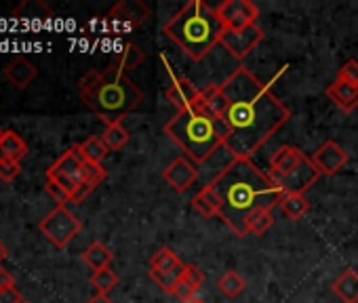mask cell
Returning <instances> with one entry per match:
<instances>
[{"instance_id": "6da1fadb", "label": "cell", "mask_w": 358, "mask_h": 303, "mask_svg": "<svg viewBox=\"0 0 358 303\" xmlns=\"http://www.w3.org/2000/svg\"><path fill=\"white\" fill-rule=\"evenodd\" d=\"M226 95L224 122L228 145L238 158H253L255 152L291 118L289 108L247 68H236L222 84Z\"/></svg>"}, {"instance_id": "7a4b0ae2", "label": "cell", "mask_w": 358, "mask_h": 303, "mask_svg": "<svg viewBox=\"0 0 358 303\" xmlns=\"http://www.w3.org/2000/svg\"><path fill=\"white\" fill-rule=\"evenodd\" d=\"M211 186L222 202L220 219L241 238L249 234V219L259 209H274L282 196L276 182L251 158H238Z\"/></svg>"}, {"instance_id": "3957f363", "label": "cell", "mask_w": 358, "mask_h": 303, "mask_svg": "<svg viewBox=\"0 0 358 303\" xmlns=\"http://www.w3.org/2000/svg\"><path fill=\"white\" fill-rule=\"evenodd\" d=\"M80 99L106 124L122 122L141 101L143 91L114 64L103 70L87 72L78 82Z\"/></svg>"}, {"instance_id": "277c9868", "label": "cell", "mask_w": 358, "mask_h": 303, "mask_svg": "<svg viewBox=\"0 0 358 303\" xmlns=\"http://www.w3.org/2000/svg\"><path fill=\"white\" fill-rule=\"evenodd\" d=\"M162 32L190 59L201 61L220 45L224 26L211 5L192 0L164 24Z\"/></svg>"}, {"instance_id": "5b68a950", "label": "cell", "mask_w": 358, "mask_h": 303, "mask_svg": "<svg viewBox=\"0 0 358 303\" xmlns=\"http://www.w3.org/2000/svg\"><path fill=\"white\" fill-rule=\"evenodd\" d=\"M166 137L182 147L188 158L196 165L205 163L215 149L228 141V126L222 118L213 116L205 108L177 112L164 124Z\"/></svg>"}, {"instance_id": "8992f818", "label": "cell", "mask_w": 358, "mask_h": 303, "mask_svg": "<svg viewBox=\"0 0 358 303\" xmlns=\"http://www.w3.org/2000/svg\"><path fill=\"white\" fill-rule=\"evenodd\" d=\"M41 234L57 249H66L83 230L80 219H76L74 213H70L66 207L57 205L49 215H45V219H41L38 223Z\"/></svg>"}, {"instance_id": "52a82bcc", "label": "cell", "mask_w": 358, "mask_h": 303, "mask_svg": "<svg viewBox=\"0 0 358 303\" xmlns=\"http://www.w3.org/2000/svg\"><path fill=\"white\" fill-rule=\"evenodd\" d=\"M85 163L87 161L80 152V143H76L68 152H64V154L47 169V179H53L55 184H59L70 194V202H72L76 188L80 186V173H83Z\"/></svg>"}, {"instance_id": "ba28073f", "label": "cell", "mask_w": 358, "mask_h": 303, "mask_svg": "<svg viewBox=\"0 0 358 303\" xmlns=\"http://www.w3.org/2000/svg\"><path fill=\"white\" fill-rule=\"evenodd\" d=\"M186 263L179 259L171 249L162 246L154 253V257L150 259V278L169 295H173L175 284L179 282V278L186 272Z\"/></svg>"}, {"instance_id": "9c48e42d", "label": "cell", "mask_w": 358, "mask_h": 303, "mask_svg": "<svg viewBox=\"0 0 358 303\" xmlns=\"http://www.w3.org/2000/svg\"><path fill=\"white\" fill-rule=\"evenodd\" d=\"M150 17V9L139 0H122L114 5L103 20V26L112 32H127L139 28Z\"/></svg>"}, {"instance_id": "30bf717a", "label": "cell", "mask_w": 358, "mask_h": 303, "mask_svg": "<svg viewBox=\"0 0 358 303\" xmlns=\"http://www.w3.org/2000/svg\"><path fill=\"white\" fill-rule=\"evenodd\" d=\"M215 13L224 30H241V28L255 26L259 17V9L251 0H226V3L215 7Z\"/></svg>"}, {"instance_id": "8fae6325", "label": "cell", "mask_w": 358, "mask_h": 303, "mask_svg": "<svg viewBox=\"0 0 358 303\" xmlns=\"http://www.w3.org/2000/svg\"><path fill=\"white\" fill-rule=\"evenodd\" d=\"M264 40V30L255 24L249 28H241V30H224L220 45L224 47V51H228L234 59H245L251 55V51H255V47Z\"/></svg>"}, {"instance_id": "7c38bea8", "label": "cell", "mask_w": 358, "mask_h": 303, "mask_svg": "<svg viewBox=\"0 0 358 303\" xmlns=\"http://www.w3.org/2000/svg\"><path fill=\"white\" fill-rule=\"evenodd\" d=\"M164 97L177 108V112L194 110V108H205L203 89H199L186 76H175V74H171V82H169V87L164 91Z\"/></svg>"}, {"instance_id": "4fadbf2b", "label": "cell", "mask_w": 358, "mask_h": 303, "mask_svg": "<svg viewBox=\"0 0 358 303\" xmlns=\"http://www.w3.org/2000/svg\"><path fill=\"white\" fill-rule=\"evenodd\" d=\"M310 161H312L314 167L320 171V175L333 177V175H337V173L348 165V152H345L339 143H335L333 139H329V141H324V143L314 152Z\"/></svg>"}, {"instance_id": "5bb4252c", "label": "cell", "mask_w": 358, "mask_h": 303, "mask_svg": "<svg viewBox=\"0 0 358 303\" xmlns=\"http://www.w3.org/2000/svg\"><path fill=\"white\" fill-rule=\"evenodd\" d=\"M166 186L175 192H186L199 179V165L192 163L188 156H177L162 173Z\"/></svg>"}, {"instance_id": "9a60e30c", "label": "cell", "mask_w": 358, "mask_h": 303, "mask_svg": "<svg viewBox=\"0 0 358 303\" xmlns=\"http://www.w3.org/2000/svg\"><path fill=\"white\" fill-rule=\"evenodd\" d=\"M238 161V156L234 154V152L230 149L228 143H224L220 149H215L213 154L199 165V179H203L205 186H211L215 184L234 163Z\"/></svg>"}, {"instance_id": "2e32d148", "label": "cell", "mask_w": 358, "mask_h": 303, "mask_svg": "<svg viewBox=\"0 0 358 303\" xmlns=\"http://www.w3.org/2000/svg\"><path fill=\"white\" fill-rule=\"evenodd\" d=\"M308 156L297 147V145H280L272 158H270V177L274 182H280L285 177H289Z\"/></svg>"}, {"instance_id": "e0dca14e", "label": "cell", "mask_w": 358, "mask_h": 303, "mask_svg": "<svg viewBox=\"0 0 358 303\" xmlns=\"http://www.w3.org/2000/svg\"><path fill=\"white\" fill-rule=\"evenodd\" d=\"M320 177V171L314 167V163L310 158H306L289 177L276 182V186L280 188L282 194H306Z\"/></svg>"}, {"instance_id": "ac0fdd59", "label": "cell", "mask_w": 358, "mask_h": 303, "mask_svg": "<svg viewBox=\"0 0 358 303\" xmlns=\"http://www.w3.org/2000/svg\"><path fill=\"white\" fill-rule=\"evenodd\" d=\"M13 17L28 28H43L51 17L53 11L43 3V0H24V3L13 11Z\"/></svg>"}, {"instance_id": "d6986e66", "label": "cell", "mask_w": 358, "mask_h": 303, "mask_svg": "<svg viewBox=\"0 0 358 303\" xmlns=\"http://www.w3.org/2000/svg\"><path fill=\"white\" fill-rule=\"evenodd\" d=\"M36 76H38L36 66H34L30 59H26V57H15V59L9 61L7 68H5V78H7L17 91L28 89V87L36 80Z\"/></svg>"}, {"instance_id": "ffe728a7", "label": "cell", "mask_w": 358, "mask_h": 303, "mask_svg": "<svg viewBox=\"0 0 358 303\" xmlns=\"http://www.w3.org/2000/svg\"><path fill=\"white\" fill-rule=\"evenodd\" d=\"M327 97L345 114L354 112L358 108V84L345 82V80H335L327 87Z\"/></svg>"}, {"instance_id": "44dd1931", "label": "cell", "mask_w": 358, "mask_h": 303, "mask_svg": "<svg viewBox=\"0 0 358 303\" xmlns=\"http://www.w3.org/2000/svg\"><path fill=\"white\" fill-rule=\"evenodd\" d=\"M203 282H205L203 269H199L196 265L188 263L184 276L179 278V282H177L175 288H173V297H177L182 303H186V301H190V299H196V295H199Z\"/></svg>"}, {"instance_id": "7402d4cb", "label": "cell", "mask_w": 358, "mask_h": 303, "mask_svg": "<svg viewBox=\"0 0 358 303\" xmlns=\"http://www.w3.org/2000/svg\"><path fill=\"white\" fill-rule=\"evenodd\" d=\"M192 207H194V211H196L201 217H205V219L220 217V213H222V202H220V198H217L213 186H203V188L194 194Z\"/></svg>"}, {"instance_id": "603a6c76", "label": "cell", "mask_w": 358, "mask_h": 303, "mask_svg": "<svg viewBox=\"0 0 358 303\" xmlns=\"http://www.w3.org/2000/svg\"><path fill=\"white\" fill-rule=\"evenodd\" d=\"M28 143L22 139L20 133L15 131H7L5 139L0 143V161H13V163H22V158L28 156Z\"/></svg>"}, {"instance_id": "cb8c5ba5", "label": "cell", "mask_w": 358, "mask_h": 303, "mask_svg": "<svg viewBox=\"0 0 358 303\" xmlns=\"http://www.w3.org/2000/svg\"><path fill=\"white\" fill-rule=\"evenodd\" d=\"M331 288L343 303H358V274L354 269H345Z\"/></svg>"}, {"instance_id": "d4e9b609", "label": "cell", "mask_w": 358, "mask_h": 303, "mask_svg": "<svg viewBox=\"0 0 358 303\" xmlns=\"http://www.w3.org/2000/svg\"><path fill=\"white\" fill-rule=\"evenodd\" d=\"M278 207H280L282 215L293 221H299L310 211V202L303 194H282L278 200Z\"/></svg>"}, {"instance_id": "484cf974", "label": "cell", "mask_w": 358, "mask_h": 303, "mask_svg": "<svg viewBox=\"0 0 358 303\" xmlns=\"http://www.w3.org/2000/svg\"><path fill=\"white\" fill-rule=\"evenodd\" d=\"M114 255L112 251L103 244V242H93L85 249L83 253V261L87 263V267H91L93 272H99L103 267H110Z\"/></svg>"}, {"instance_id": "4316f807", "label": "cell", "mask_w": 358, "mask_h": 303, "mask_svg": "<svg viewBox=\"0 0 358 303\" xmlns=\"http://www.w3.org/2000/svg\"><path fill=\"white\" fill-rule=\"evenodd\" d=\"M143 61H145L143 49L137 47V45H133V43H127V45L122 47V51L116 55L114 66H116L118 70H122L124 74H129L131 70H137Z\"/></svg>"}, {"instance_id": "83f0119b", "label": "cell", "mask_w": 358, "mask_h": 303, "mask_svg": "<svg viewBox=\"0 0 358 303\" xmlns=\"http://www.w3.org/2000/svg\"><path fill=\"white\" fill-rule=\"evenodd\" d=\"M203 99H205V110H209L213 116H217V118L224 120V112H226L228 101H226V95H224L222 87L220 84L205 87L203 89Z\"/></svg>"}, {"instance_id": "f1b7e54d", "label": "cell", "mask_w": 358, "mask_h": 303, "mask_svg": "<svg viewBox=\"0 0 358 303\" xmlns=\"http://www.w3.org/2000/svg\"><path fill=\"white\" fill-rule=\"evenodd\" d=\"M80 152H83V156H85L87 163H95V165H101L103 158L110 154V149L103 143V139L101 137H95V135L89 137V139H85L80 143Z\"/></svg>"}, {"instance_id": "f546056e", "label": "cell", "mask_w": 358, "mask_h": 303, "mask_svg": "<svg viewBox=\"0 0 358 303\" xmlns=\"http://www.w3.org/2000/svg\"><path fill=\"white\" fill-rule=\"evenodd\" d=\"M101 139H103V143L108 145L110 152H118V149H122L129 143L131 135L122 126V122H114V124H106V131H103Z\"/></svg>"}, {"instance_id": "4dcf8cb0", "label": "cell", "mask_w": 358, "mask_h": 303, "mask_svg": "<svg viewBox=\"0 0 358 303\" xmlns=\"http://www.w3.org/2000/svg\"><path fill=\"white\" fill-rule=\"evenodd\" d=\"M217 288L224 297L228 299H236L238 295H243V290L247 288V280L243 276H238L236 272H226L220 280H217Z\"/></svg>"}, {"instance_id": "1f68e13d", "label": "cell", "mask_w": 358, "mask_h": 303, "mask_svg": "<svg viewBox=\"0 0 358 303\" xmlns=\"http://www.w3.org/2000/svg\"><path fill=\"white\" fill-rule=\"evenodd\" d=\"M91 284L97 290V295H108L118 284V274L114 269H110V267H103L99 272H93Z\"/></svg>"}, {"instance_id": "d6a6232c", "label": "cell", "mask_w": 358, "mask_h": 303, "mask_svg": "<svg viewBox=\"0 0 358 303\" xmlns=\"http://www.w3.org/2000/svg\"><path fill=\"white\" fill-rule=\"evenodd\" d=\"M274 226V215L272 209H259L251 219H249V234L253 236H264L270 228Z\"/></svg>"}, {"instance_id": "836d02e7", "label": "cell", "mask_w": 358, "mask_h": 303, "mask_svg": "<svg viewBox=\"0 0 358 303\" xmlns=\"http://www.w3.org/2000/svg\"><path fill=\"white\" fill-rule=\"evenodd\" d=\"M108 177V171L101 167V165H95V163H85L83 165V173H80V184H89L93 188L101 186Z\"/></svg>"}, {"instance_id": "e575fe53", "label": "cell", "mask_w": 358, "mask_h": 303, "mask_svg": "<svg viewBox=\"0 0 358 303\" xmlns=\"http://www.w3.org/2000/svg\"><path fill=\"white\" fill-rule=\"evenodd\" d=\"M22 175V163H13V161H0V179L11 184Z\"/></svg>"}, {"instance_id": "d590c367", "label": "cell", "mask_w": 358, "mask_h": 303, "mask_svg": "<svg viewBox=\"0 0 358 303\" xmlns=\"http://www.w3.org/2000/svg\"><path fill=\"white\" fill-rule=\"evenodd\" d=\"M337 78H339V80H345V82H352V84H358V61H356V59L345 61V64L339 68Z\"/></svg>"}, {"instance_id": "8d00e7d4", "label": "cell", "mask_w": 358, "mask_h": 303, "mask_svg": "<svg viewBox=\"0 0 358 303\" xmlns=\"http://www.w3.org/2000/svg\"><path fill=\"white\" fill-rule=\"evenodd\" d=\"M45 190H47V194L57 202V205H62V207H66V202H70V194L59 186V184H55L53 179H47V186H45Z\"/></svg>"}, {"instance_id": "74e56055", "label": "cell", "mask_w": 358, "mask_h": 303, "mask_svg": "<svg viewBox=\"0 0 358 303\" xmlns=\"http://www.w3.org/2000/svg\"><path fill=\"white\" fill-rule=\"evenodd\" d=\"M0 303H24V297L15 286L3 288V290H0Z\"/></svg>"}, {"instance_id": "f35d334b", "label": "cell", "mask_w": 358, "mask_h": 303, "mask_svg": "<svg viewBox=\"0 0 358 303\" xmlns=\"http://www.w3.org/2000/svg\"><path fill=\"white\" fill-rule=\"evenodd\" d=\"M93 190H95L93 186H89V184H80V186L76 188L74 196H72V202H74V205H80V202H83L91 192H93Z\"/></svg>"}, {"instance_id": "ab89813d", "label": "cell", "mask_w": 358, "mask_h": 303, "mask_svg": "<svg viewBox=\"0 0 358 303\" xmlns=\"http://www.w3.org/2000/svg\"><path fill=\"white\" fill-rule=\"evenodd\" d=\"M11 286H15L13 274H11L9 269H3V267H0V290H3V288H11Z\"/></svg>"}, {"instance_id": "60d3db41", "label": "cell", "mask_w": 358, "mask_h": 303, "mask_svg": "<svg viewBox=\"0 0 358 303\" xmlns=\"http://www.w3.org/2000/svg\"><path fill=\"white\" fill-rule=\"evenodd\" d=\"M87 303H114L108 295H95L93 299H89Z\"/></svg>"}, {"instance_id": "b9f144b4", "label": "cell", "mask_w": 358, "mask_h": 303, "mask_svg": "<svg viewBox=\"0 0 358 303\" xmlns=\"http://www.w3.org/2000/svg\"><path fill=\"white\" fill-rule=\"evenodd\" d=\"M7 255H9V253H7L5 244H3V242H0V263H3V261L7 259Z\"/></svg>"}, {"instance_id": "7bdbcfd3", "label": "cell", "mask_w": 358, "mask_h": 303, "mask_svg": "<svg viewBox=\"0 0 358 303\" xmlns=\"http://www.w3.org/2000/svg\"><path fill=\"white\" fill-rule=\"evenodd\" d=\"M186 303H205V301H201V299L196 297V299H190V301H186Z\"/></svg>"}, {"instance_id": "ee69618b", "label": "cell", "mask_w": 358, "mask_h": 303, "mask_svg": "<svg viewBox=\"0 0 358 303\" xmlns=\"http://www.w3.org/2000/svg\"><path fill=\"white\" fill-rule=\"evenodd\" d=\"M5 133H7V131H3V128H0V143H3V139H5Z\"/></svg>"}, {"instance_id": "f6af8a7d", "label": "cell", "mask_w": 358, "mask_h": 303, "mask_svg": "<svg viewBox=\"0 0 358 303\" xmlns=\"http://www.w3.org/2000/svg\"><path fill=\"white\" fill-rule=\"evenodd\" d=\"M24 303H28V301H24Z\"/></svg>"}]
</instances>
